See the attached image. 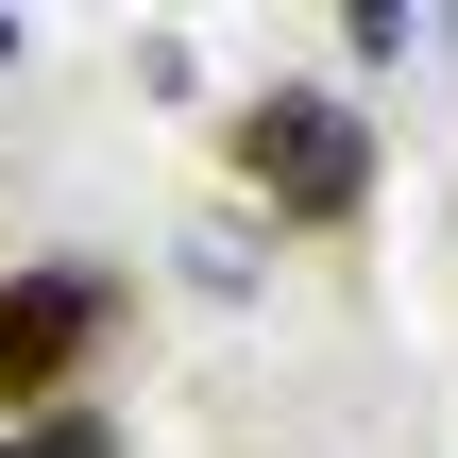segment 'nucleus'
Masks as SVG:
<instances>
[{"label":"nucleus","mask_w":458,"mask_h":458,"mask_svg":"<svg viewBox=\"0 0 458 458\" xmlns=\"http://www.w3.org/2000/svg\"><path fill=\"white\" fill-rule=\"evenodd\" d=\"M238 170H255L289 221H357V204H374V119L323 102V85H255V102H238Z\"/></svg>","instance_id":"obj_1"},{"label":"nucleus","mask_w":458,"mask_h":458,"mask_svg":"<svg viewBox=\"0 0 458 458\" xmlns=\"http://www.w3.org/2000/svg\"><path fill=\"white\" fill-rule=\"evenodd\" d=\"M85 340H102V272H0V391L51 425V391L85 374Z\"/></svg>","instance_id":"obj_2"},{"label":"nucleus","mask_w":458,"mask_h":458,"mask_svg":"<svg viewBox=\"0 0 458 458\" xmlns=\"http://www.w3.org/2000/svg\"><path fill=\"white\" fill-rule=\"evenodd\" d=\"M0 458H119V425H102V408H51V425H17Z\"/></svg>","instance_id":"obj_3"},{"label":"nucleus","mask_w":458,"mask_h":458,"mask_svg":"<svg viewBox=\"0 0 458 458\" xmlns=\"http://www.w3.org/2000/svg\"><path fill=\"white\" fill-rule=\"evenodd\" d=\"M0 51H17V34H0Z\"/></svg>","instance_id":"obj_4"}]
</instances>
